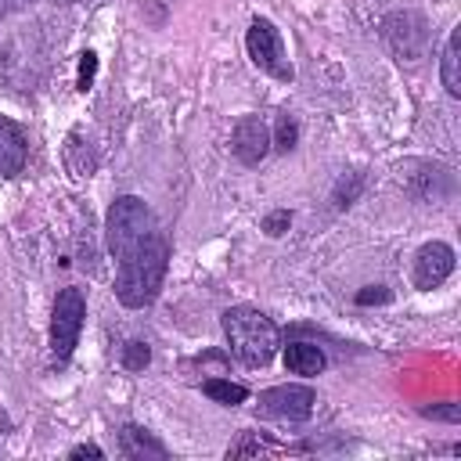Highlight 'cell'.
<instances>
[{
    "label": "cell",
    "instance_id": "6da1fadb",
    "mask_svg": "<svg viewBox=\"0 0 461 461\" xmlns=\"http://www.w3.org/2000/svg\"><path fill=\"white\" fill-rule=\"evenodd\" d=\"M169 267V241L155 230L148 241H140L137 249H130L126 256H119V274H115V299L126 310H144L166 277Z\"/></svg>",
    "mask_w": 461,
    "mask_h": 461
},
{
    "label": "cell",
    "instance_id": "7a4b0ae2",
    "mask_svg": "<svg viewBox=\"0 0 461 461\" xmlns=\"http://www.w3.org/2000/svg\"><path fill=\"white\" fill-rule=\"evenodd\" d=\"M223 339L230 346V353L245 364V367H267L281 346L277 324L256 310V306H230L223 310Z\"/></svg>",
    "mask_w": 461,
    "mask_h": 461
},
{
    "label": "cell",
    "instance_id": "3957f363",
    "mask_svg": "<svg viewBox=\"0 0 461 461\" xmlns=\"http://www.w3.org/2000/svg\"><path fill=\"white\" fill-rule=\"evenodd\" d=\"M155 212L148 209L144 198L137 194H119L112 205H108V216H104V241H108V252L119 259L126 256L130 249H137L140 241H148L155 234Z\"/></svg>",
    "mask_w": 461,
    "mask_h": 461
},
{
    "label": "cell",
    "instance_id": "277c9868",
    "mask_svg": "<svg viewBox=\"0 0 461 461\" xmlns=\"http://www.w3.org/2000/svg\"><path fill=\"white\" fill-rule=\"evenodd\" d=\"M245 50L252 58V65L281 83H292V61H288V50H285V40L277 32V25L270 18H252L249 32H245Z\"/></svg>",
    "mask_w": 461,
    "mask_h": 461
},
{
    "label": "cell",
    "instance_id": "5b68a950",
    "mask_svg": "<svg viewBox=\"0 0 461 461\" xmlns=\"http://www.w3.org/2000/svg\"><path fill=\"white\" fill-rule=\"evenodd\" d=\"M83 317H86V299L76 285L61 288L54 299V313H50V353L58 364H65L79 342L83 331Z\"/></svg>",
    "mask_w": 461,
    "mask_h": 461
},
{
    "label": "cell",
    "instance_id": "8992f818",
    "mask_svg": "<svg viewBox=\"0 0 461 461\" xmlns=\"http://www.w3.org/2000/svg\"><path fill=\"white\" fill-rule=\"evenodd\" d=\"M382 43L396 61H418L429 47V22L421 11H393L382 18Z\"/></svg>",
    "mask_w": 461,
    "mask_h": 461
},
{
    "label": "cell",
    "instance_id": "52a82bcc",
    "mask_svg": "<svg viewBox=\"0 0 461 461\" xmlns=\"http://www.w3.org/2000/svg\"><path fill=\"white\" fill-rule=\"evenodd\" d=\"M317 407V393L310 385H274L259 393V414L274 421H306Z\"/></svg>",
    "mask_w": 461,
    "mask_h": 461
},
{
    "label": "cell",
    "instance_id": "ba28073f",
    "mask_svg": "<svg viewBox=\"0 0 461 461\" xmlns=\"http://www.w3.org/2000/svg\"><path fill=\"white\" fill-rule=\"evenodd\" d=\"M454 270V249L447 241H425L414 252V267H411V281L421 292H432L436 285H443Z\"/></svg>",
    "mask_w": 461,
    "mask_h": 461
},
{
    "label": "cell",
    "instance_id": "9c48e42d",
    "mask_svg": "<svg viewBox=\"0 0 461 461\" xmlns=\"http://www.w3.org/2000/svg\"><path fill=\"white\" fill-rule=\"evenodd\" d=\"M230 151L241 166H259L270 155V126L259 115H241L230 133Z\"/></svg>",
    "mask_w": 461,
    "mask_h": 461
},
{
    "label": "cell",
    "instance_id": "30bf717a",
    "mask_svg": "<svg viewBox=\"0 0 461 461\" xmlns=\"http://www.w3.org/2000/svg\"><path fill=\"white\" fill-rule=\"evenodd\" d=\"M25 158H29V140H25V130L0 115V176H18L25 169Z\"/></svg>",
    "mask_w": 461,
    "mask_h": 461
},
{
    "label": "cell",
    "instance_id": "8fae6325",
    "mask_svg": "<svg viewBox=\"0 0 461 461\" xmlns=\"http://www.w3.org/2000/svg\"><path fill=\"white\" fill-rule=\"evenodd\" d=\"M119 447H122V454L133 457V461H144V457H166V454H169V450H166L148 429H140V425H122V429H119Z\"/></svg>",
    "mask_w": 461,
    "mask_h": 461
},
{
    "label": "cell",
    "instance_id": "7c38bea8",
    "mask_svg": "<svg viewBox=\"0 0 461 461\" xmlns=\"http://www.w3.org/2000/svg\"><path fill=\"white\" fill-rule=\"evenodd\" d=\"M324 353H321V346H313V342H288L285 346V367L292 371V375H303V378H313V375H321L324 371Z\"/></svg>",
    "mask_w": 461,
    "mask_h": 461
},
{
    "label": "cell",
    "instance_id": "4fadbf2b",
    "mask_svg": "<svg viewBox=\"0 0 461 461\" xmlns=\"http://www.w3.org/2000/svg\"><path fill=\"white\" fill-rule=\"evenodd\" d=\"M439 79H443V90H447L450 97H461V25L447 36L443 65H439Z\"/></svg>",
    "mask_w": 461,
    "mask_h": 461
},
{
    "label": "cell",
    "instance_id": "5bb4252c",
    "mask_svg": "<svg viewBox=\"0 0 461 461\" xmlns=\"http://www.w3.org/2000/svg\"><path fill=\"white\" fill-rule=\"evenodd\" d=\"M202 393H205L209 400L223 403V407H238V403L249 400V389L238 385V382H230V378H205V382H202Z\"/></svg>",
    "mask_w": 461,
    "mask_h": 461
},
{
    "label": "cell",
    "instance_id": "9a60e30c",
    "mask_svg": "<svg viewBox=\"0 0 461 461\" xmlns=\"http://www.w3.org/2000/svg\"><path fill=\"white\" fill-rule=\"evenodd\" d=\"M360 191H364V173H342V176L335 180V187H331V209H335V212L349 209V205L360 198Z\"/></svg>",
    "mask_w": 461,
    "mask_h": 461
},
{
    "label": "cell",
    "instance_id": "2e32d148",
    "mask_svg": "<svg viewBox=\"0 0 461 461\" xmlns=\"http://www.w3.org/2000/svg\"><path fill=\"white\" fill-rule=\"evenodd\" d=\"M295 144H299V122H295V115L281 112V115H277V126H274V133H270V148L292 151Z\"/></svg>",
    "mask_w": 461,
    "mask_h": 461
},
{
    "label": "cell",
    "instance_id": "e0dca14e",
    "mask_svg": "<svg viewBox=\"0 0 461 461\" xmlns=\"http://www.w3.org/2000/svg\"><path fill=\"white\" fill-rule=\"evenodd\" d=\"M148 364H151V346L140 342V339H130V342L122 346V367H126V371H144Z\"/></svg>",
    "mask_w": 461,
    "mask_h": 461
},
{
    "label": "cell",
    "instance_id": "ac0fdd59",
    "mask_svg": "<svg viewBox=\"0 0 461 461\" xmlns=\"http://www.w3.org/2000/svg\"><path fill=\"white\" fill-rule=\"evenodd\" d=\"M259 227H263V234H267V238H281V234L292 227V212H288V209H274V212H267V216H263V223H259Z\"/></svg>",
    "mask_w": 461,
    "mask_h": 461
},
{
    "label": "cell",
    "instance_id": "d6986e66",
    "mask_svg": "<svg viewBox=\"0 0 461 461\" xmlns=\"http://www.w3.org/2000/svg\"><path fill=\"white\" fill-rule=\"evenodd\" d=\"M353 299H357V306H385V303L393 299V292H389L385 285H364Z\"/></svg>",
    "mask_w": 461,
    "mask_h": 461
},
{
    "label": "cell",
    "instance_id": "ffe728a7",
    "mask_svg": "<svg viewBox=\"0 0 461 461\" xmlns=\"http://www.w3.org/2000/svg\"><path fill=\"white\" fill-rule=\"evenodd\" d=\"M94 76H97V54L86 50V54H79V76H76V86H79V90H90V86H94Z\"/></svg>",
    "mask_w": 461,
    "mask_h": 461
},
{
    "label": "cell",
    "instance_id": "44dd1931",
    "mask_svg": "<svg viewBox=\"0 0 461 461\" xmlns=\"http://www.w3.org/2000/svg\"><path fill=\"white\" fill-rule=\"evenodd\" d=\"M270 447L256 436V432H241V443H234L230 450H227V457H241V454H267Z\"/></svg>",
    "mask_w": 461,
    "mask_h": 461
},
{
    "label": "cell",
    "instance_id": "7402d4cb",
    "mask_svg": "<svg viewBox=\"0 0 461 461\" xmlns=\"http://www.w3.org/2000/svg\"><path fill=\"white\" fill-rule=\"evenodd\" d=\"M421 414H425V418H432V421H450V425H457V421H461V403H443V407H421Z\"/></svg>",
    "mask_w": 461,
    "mask_h": 461
},
{
    "label": "cell",
    "instance_id": "603a6c76",
    "mask_svg": "<svg viewBox=\"0 0 461 461\" xmlns=\"http://www.w3.org/2000/svg\"><path fill=\"white\" fill-rule=\"evenodd\" d=\"M68 457H72V461H79V457H104V450H101L97 443H79V447L68 450Z\"/></svg>",
    "mask_w": 461,
    "mask_h": 461
},
{
    "label": "cell",
    "instance_id": "cb8c5ba5",
    "mask_svg": "<svg viewBox=\"0 0 461 461\" xmlns=\"http://www.w3.org/2000/svg\"><path fill=\"white\" fill-rule=\"evenodd\" d=\"M22 4H25V0H0V18H4V14H11V11H14V7H22Z\"/></svg>",
    "mask_w": 461,
    "mask_h": 461
},
{
    "label": "cell",
    "instance_id": "d4e9b609",
    "mask_svg": "<svg viewBox=\"0 0 461 461\" xmlns=\"http://www.w3.org/2000/svg\"><path fill=\"white\" fill-rule=\"evenodd\" d=\"M65 4H76V0H65Z\"/></svg>",
    "mask_w": 461,
    "mask_h": 461
}]
</instances>
